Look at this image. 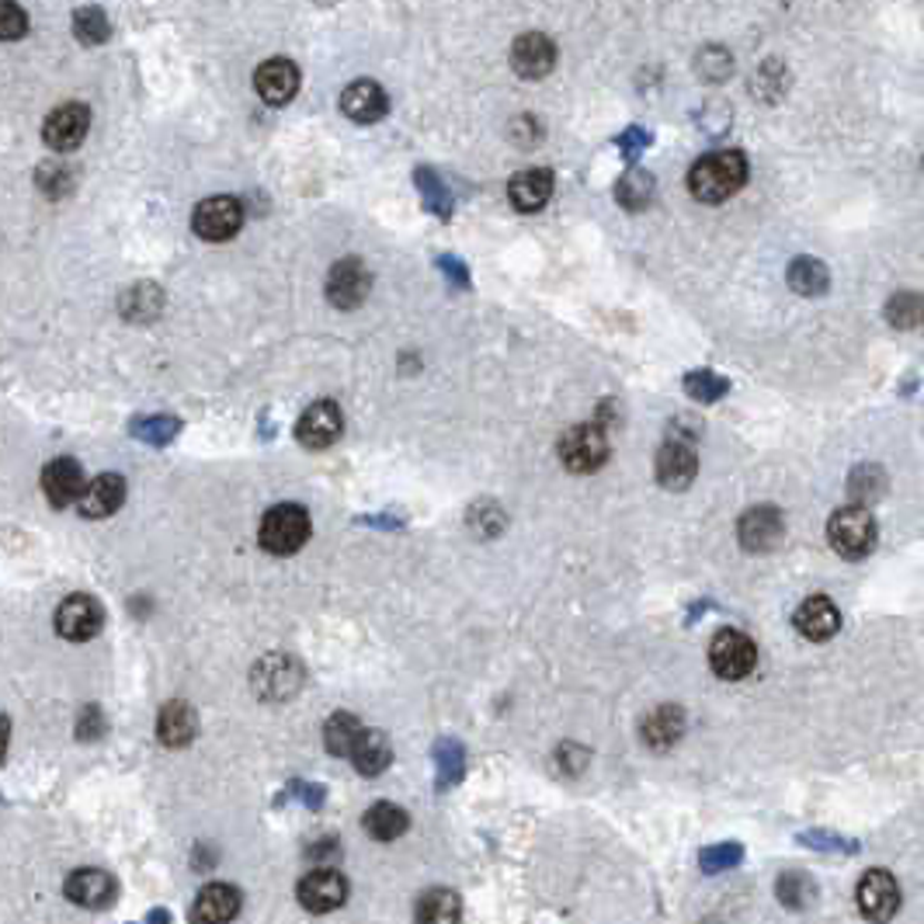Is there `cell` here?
<instances>
[{
  "label": "cell",
  "instance_id": "8d00e7d4",
  "mask_svg": "<svg viewBox=\"0 0 924 924\" xmlns=\"http://www.w3.org/2000/svg\"><path fill=\"white\" fill-rule=\"evenodd\" d=\"M181 431V421L178 418H143V421H135L132 424V434L135 439H143L150 445H168L174 434Z\"/></svg>",
  "mask_w": 924,
  "mask_h": 924
},
{
  "label": "cell",
  "instance_id": "d4e9b609",
  "mask_svg": "<svg viewBox=\"0 0 924 924\" xmlns=\"http://www.w3.org/2000/svg\"><path fill=\"white\" fill-rule=\"evenodd\" d=\"M195 730H199V716L188 702H168L157 716V737L164 741L168 747L188 744L195 737Z\"/></svg>",
  "mask_w": 924,
  "mask_h": 924
},
{
  "label": "cell",
  "instance_id": "cb8c5ba5",
  "mask_svg": "<svg viewBox=\"0 0 924 924\" xmlns=\"http://www.w3.org/2000/svg\"><path fill=\"white\" fill-rule=\"evenodd\" d=\"M125 501V480L119 473H104L98 480L88 483L84 498H80V514H88V519H108V514H116Z\"/></svg>",
  "mask_w": 924,
  "mask_h": 924
},
{
  "label": "cell",
  "instance_id": "ba28073f",
  "mask_svg": "<svg viewBox=\"0 0 924 924\" xmlns=\"http://www.w3.org/2000/svg\"><path fill=\"white\" fill-rule=\"evenodd\" d=\"M101 626H104V612L91 594H70L57 609V630L63 640L84 643V640L98 636Z\"/></svg>",
  "mask_w": 924,
  "mask_h": 924
},
{
  "label": "cell",
  "instance_id": "44dd1931",
  "mask_svg": "<svg viewBox=\"0 0 924 924\" xmlns=\"http://www.w3.org/2000/svg\"><path fill=\"white\" fill-rule=\"evenodd\" d=\"M796 630L806 636V640H831L837 630H841V612H837V605L831 602V597H824V594H813V597H806V602L796 609Z\"/></svg>",
  "mask_w": 924,
  "mask_h": 924
},
{
  "label": "cell",
  "instance_id": "52a82bcc",
  "mask_svg": "<svg viewBox=\"0 0 924 924\" xmlns=\"http://www.w3.org/2000/svg\"><path fill=\"white\" fill-rule=\"evenodd\" d=\"M858 911L868 917V921H890L896 914V907H901V886H896V880L890 873H883V868H868V873L858 880Z\"/></svg>",
  "mask_w": 924,
  "mask_h": 924
},
{
  "label": "cell",
  "instance_id": "8fae6325",
  "mask_svg": "<svg viewBox=\"0 0 924 924\" xmlns=\"http://www.w3.org/2000/svg\"><path fill=\"white\" fill-rule=\"evenodd\" d=\"M91 129V112H88V104H60L57 112H52L42 125V140L52 147V150H77L80 143H84V135Z\"/></svg>",
  "mask_w": 924,
  "mask_h": 924
},
{
  "label": "cell",
  "instance_id": "bcb514c9",
  "mask_svg": "<svg viewBox=\"0 0 924 924\" xmlns=\"http://www.w3.org/2000/svg\"><path fill=\"white\" fill-rule=\"evenodd\" d=\"M101 730H104V723H101V713H98V710H94V705H91V710H88L84 716H80V720H77V737H84V741H91V737H98V733H101Z\"/></svg>",
  "mask_w": 924,
  "mask_h": 924
},
{
  "label": "cell",
  "instance_id": "4316f807",
  "mask_svg": "<svg viewBox=\"0 0 924 924\" xmlns=\"http://www.w3.org/2000/svg\"><path fill=\"white\" fill-rule=\"evenodd\" d=\"M365 737V726L355 720V716H348V713H338L328 720V726H323V747H328L331 754L338 757H351L359 747V741Z\"/></svg>",
  "mask_w": 924,
  "mask_h": 924
},
{
  "label": "cell",
  "instance_id": "9c48e42d",
  "mask_svg": "<svg viewBox=\"0 0 924 924\" xmlns=\"http://www.w3.org/2000/svg\"><path fill=\"white\" fill-rule=\"evenodd\" d=\"M295 893H299V904H303L307 911L328 914V911H338L344 904L348 883H344V876L338 873V868H313V873H307L303 880H299Z\"/></svg>",
  "mask_w": 924,
  "mask_h": 924
},
{
  "label": "cell",
  "instance_id": "f6af8a7d",
  "mask_svg": "<svg viewBox=\"0 0 924 924\" xmlns=\"http://www.w3.org/2000/svg\"><path fill=\"white\" fill-rule=\"evenodd\" d=\"M741 858H744L741 845H716V848H705L699 862L705 873H720V868H733Z\"/></svg>",
  "mask_w": 924,
  "mask_h": 924
},
{
  "label": "cell",
  "instance_id": "4dcf8cb0",
  "mask_svg": "<svg viewBox=\"0 0 924 924\" xmlns=\"http://www.w3.org/2000/svg\"><path fill=\"white\" fill-rule=\"evenodd\" d=\"M615 199L622 209H630V212H640L650 205V199H654V178H650L643 168H633L619 178L615 184Z\"/></svg>",
  "mask_w": 924,
  "mask_h": 924
},
{
  "label": "cell",
  "instance_id": "ee69618b",
  "mask_svg": "<svg viewBox=\"0 0 924 924\" xmlns=\"http://www.w3.org/2000/svg\"><path fill=\"white\" fill-rule=\"evenodd\" d=\"M39 188L46 195H67L73 188V171H67L63 164H42L39 168Z\"/></svg>",
  "mask_w": 924,
  "mask_h": 924
},
{
  "label": "cell",
  "instance_id": "836d02e7",
  "mask_svg": "<svg viewBox=\"0 0 924 924\" xmlns=\"http://www.w3.org/2000/svg\"><path fill=\"white\" fill-rule=\"evenodd\" d=\"M886 320L896 331H914L924 323V295L917 292H896L886 303Z\"/></svg>",
  "mask_w": 924,
  "mask_h": 924
},
{
  "label": "cell",
  "instance_id": "f546056e",
  "mask_svg": "<svg viewBox=\"0 0 924 924\" xmlns=\"http://www.w3.org/2000/svg\"><path fill=\"white\" fill-rule=\"evenodd\" d=\"M406 827H411V821H406V813L396 803H375L365 813V831L375 841H396Z\"/></svg>",
  "mask_w": 924,
  "mask_h": 924
},
{
  "label": "cell",
  "instance_id": "30bf717a",
  "mask_svg": "<svg viewBox=\"0 0 924 924\" xmlns=\"http://www.w3.org/2000/svg\"><path fill=\"white\" fill-rule=\"evenodd\" d=\"M372 289V275L369 268L355 258H344L331 268L328 275V299L338 310H355L365 303V295Z\"/></svg>",
  "mask_w": 924,
  "mask_h": 924
},
{
  "label": "cell",
  "instance_id": "603a6c76",
  "mask_svg": "<svg viewBox=\"0 0 924 924\" xmlns=\"http://www.w3.org/2000/svg\"><path fill=\"white\" fill-rule=\"evenodd\" d=\"M508 195H511V205L519 212H535L553 199V174L546 168H532V171L514 174L511 184H508Z\"/></svg>",
  "mask_w": 924,
  "mask_h": 924
},
{
  "label": "cell",
  "instance_id": "74e56055",
  "mask_svg": "<svg viewBox=\"0 0 924 924\" xmlns=\"http://www.w3.org/2000/svg\"><path fill=\"white\" fill-rule=\"evenodd\" d=\"M414 181H418V188H421V195H424V205H428L431 212H439V215H442V220H445V215L452 212V199H449V188H445V184H442L439 178H434V174H431L428 168H421V171L414 174Z\"/></svg>",
  "mask_w": 924,
  "mask_h": 924
},
{
  "label": "cell",
  "instance_id": "3957f363",
  "mask_svg": "<svg viewBox=\"0 0 924 924\" xmlns=\"http://www.w3.org/2000/svg\"><path fill=\"white\" fill-rule=\"evenodd\" d=\"M261 546L275 556H289L307 546L310 539V514L299 504H279L261 519Z\"/></svg>",
  "mask_w": 924,
  "mask_h": 924
},
{
  "label": "cell",
  "instance_id": "5bb4252c",
  "mask_svg": "<svg viewBox=\"0 0 924 924\" xmlns=\"http://www.w3.org/2000/svg\"><path fill=\"white\" fill-rule=\"evenodd\" d=\"M84 470L73 459H52L42 470V494L52 508H70L84 498Z\"/></svg>",
  "mask_w": 924,
  "mask_h": 924
},
{
  "label": "cell",
  "instance_id": "d6986e66",
  "mask_svg": "<svg viewBox=\"0 0 924 924\" xmlns=\"http://www.w3.org/2000/svg\"><path fill=\"white\" fill-rule=\"evenodd\" d=\"M240 914V890L230 883H209L192 904L195 924H230Z\"/></svg>",
  "mask_w": 924,
  "mask_h": 924
},
{
  "label": "cell",
  "instance_id": "f35d334b",
  "mask_svg": "<svg viewBox=\"0 0 924 924\" xmlns=\"http://www.w3.org/2000/svg\"><path fill=\"white\" fill-rule=\"evenodd\" d=\"M685 390H689V396H695L699 403H716V400L726 393V379L716 375V372L699 369V372L685 375Z\"/></svg>",
  "mask_w": 924,
  "mask_h": 924
},
{
  "label": "cell",
  "instance_id": "60d3db41",
  "mask_svg": "<svg viewBox=\"0 0 924 924\" xmlns=\"http://www.w3.org/2000/svg\"><path fill=\"white\" fill-rule=\"evenodd\" d=\"M434 754H439V790H449L462 779V747L455 741H442Z\"/></svg>",
  "mask_w": 924,
  "mask_h": 924
},
{
  "label": "cell",
  "instance_id": "7bdbcfd3",
  "mask_svg": "<svg viewBox=\"0 0 924 924\" xmlns=\"http://www.w3.org/2000/svg\"><path fill=\"white\" fill-rule=\"evenodd\" d=\"M29 32V14H24L14 0H0V39L14 42Z\"/></svg>",
  "mask_w": 924,
  "mask_h": 924
},
{
  "label": "cell",
  "instance_id": "d6a6232c",
  "mask_svg": "<svg viewBox=\"0 0 924 924\" xmlns=\"http://www.w3.org/2000/svg\"><path fill=\"white\" fill-rule=\"evenodd\" d=\"M790 285L800 295H824L827 285H831V275L817 258H796L790 264Z\"/></svg>",
  "mask_w": 924,
  "mask_h": 924
},
{
  "label": "cell",
  "instance_id": "7402d4cb",
  "mask_svg": "<svg viewBox=\"0 0 924 924\" xmlns=\"http://www.w3.org/2000/svg\"><path fill=\"white\" fill-rule=\"evenodd\" d=\"M254 88L268 104H285L299 91V70L289 60H268L254 73Z\"/></svg>",
  "mask_w": 924,
  "mask_h": 924
},
{
  "label": "cell",
  "instance_id": "2e32d148",
  "mask_svg": "<svg viewBox=\"0 0 924 924\" xmlns=\"http://www.w3.org/2000/svg\"><path fill=\"white\" fill-rule=\"evenodd\" d=\"M699 473V455L685 439H671L657 452V483L667 491H685Z\"/></svg>",
  "mask_w": 924,
  "mask_h": 924
},
{
  "label": "cell",
  "instance_id": "ab89813d",
  "mask_svg": "<svg viewBox=\"0 0 924 924\" xmlns=\"http://www.w3.org/2000/svg\"><path fill=\"white\" fill-rule=\"evenodd\" d=\"M775 890H779V901H782L785 907H793V911L806 907L810 896H813V883H810L803 873H782Z\"/></svg>",
  "mask_w": 924,
  "mask_h": 924
},
{
  "label": "cell",
  "instance_id": "e0dca14e",
  "mask_svg": "<svg viewBox=\"0 0 924 924\" xmlns=\"http://www.w3.org/2000/svg\"><path fill=\"white\" fill-rule=\"evenodd\" d=\"M299 685H303V667H299L292 657H282V654L261 661L258 671H254V689L268 702H282V699L295 695Z\"/></svg>",
  "mask_w": 924,
  "mask_h": 924
},
{
  "label": "cell",
  "instance_id": "f1b7e54d",
  "mask_svg": "<svg viewBox=\"0 0 924 924\" xmlns=\"http://www.w3.org/2000/svg\"><path fill=\"white\" fill-rule=\"evenodd\" d=\"M462 904L452 890H428L418 901V924H459Z\"/></svg>",
  "mask_w": 924,
  "mask_h": 924
},
{
  "label": "cell",
  "instance_id": "ac0fdd59",
  "mask_svg": "<svg viewBox=\"0 0 924 924\" xmlns=\"http://www.w3.org/2000/svg\"><path fill=\"white\" fill-rule=\"evenodd\" d=\"M386 91L375 84V80H355V84H348L344 94H341V112L351 119V122H379L386 116Z\"/></svg>",
  "mask_w": 924,
  "mask_h": 924
},
{
  "label": "cell",
  "instance_id": "c3c4849f",
  "mask_svg": "<svg viewBox=\"0 0 924 924\" xmlns=\"http://www.w3.org/2000/svg\"><path fill=\"white\" fill-rule=\"evenodd\" d=\"M439 268L449 271V279H452L455 285H466V282H470V279H466V268H462L459 261H452V258H439Z\"/></svg>",
  "mask_w": 924,
  "mask_h": 924
},
{
  "label": "cell",
  "instance_id": "5b68a950",
  "mask_svg": "<svg viewBox=\"0 0 924 924\" xmlns=\"http://www.w3.org/2000/svg\"><path fill=\"white\" fill-rule=\"evenodd\" d=\"M757 664V646L751 636H744L741 630H723L713 636L710 646V667L726 677V682H741L747 677Z\"/></svg>",
  "mask_w": 924,
  "mask_h": 924
},
{
  "label": "cell",
  "instance_id": "ffe728a7",
  "mask_svg": "<svg viewBox=\"0 0 924 924\" xmlns=\"http://www.w3.org/2000/svg\"><path fill=\"white\" fill-rule=\"evenodd\" d=\"M67 896L77 907L101 911L116 901V880L101 873V868H80V873H73L67 880Z\"/></svg>",
  "mask_w": 924,
  "mask_h": 924
},
{
  "label": "cell",
  "instance_id": "7c38bea8",
  "mask_svg": "<svg viewBox=\"0 0 924 924\" xmlns=\"http://www.w3.org/2000/svg\"><path fill=\"white\" fill-rule=\"evenodd\" d=\"M341 428H344L341 406L331 403V400H320V403L307 406V414L299 418L295 439L303 442L307 449H328L341 439Z\"/></svg>",
  "mask_w": 924,
  "mask_h": 924
},
{
  "label": "cell",
  "instance_id": "83f0119b",
  "mask_svg": "<svg viewBox=\"0 0 924 924\" xmlns=\"http://www.w3.org/2000/svg\"><path fill=\"white\" fill-rule=\"evenodd\" d=\"M122 317L132 320V323H150L160 310H164V292H160L153 282H140V285H132L125 295H122Z\"/></svg>",
  "mask_w": 924,
  "mask_h": 924
},
{
  "label": "cell",
  "instance_id": "7dc6e473",
  "mask_svg": "<svg viewBox=\"0 0 924 924\" xmlns=\"http://www.w3.org/2000/svg\"><path fill=\"white\" fill-rule=\"evenodd\" d=\"M646 143H650V135H646V132H640V129H633V132L622 135V150H626V157H630V160H633V157H636Z\"/></svg>",
  "mask_w": 924,
  "mask_h": 924
},
{
  "label": "cell",
  "instance_id": "b9f144b4",
  "mask_svg": "<svg viewBox=\"0 0 924 924\" xmlns=\"http://www.w3.org/2000/svg\"><path fill=\"white\" fill-rule=\"evenodd\" d=\"M695 70L705 77V80H726L730 77V70H733V60H730V52L726 49H716V46H710V49H702L699 52V60H695Z\"/></svg>",
  "mask_w": 924,
  "mask_h": 924
},
{
  "label": "cell",
  "instance_id": "484cf974",
  "mask_svg": "<svg viewBox=\"0 0 924 924\" xmlns=\"http://www.w3.org/2000/svg\"><path fill=\"white\" fill-rule=\"evenodd\" d=\"M682 733H685V713L677 705H661L643 723V741L654 751H667L671 744L682 741Z\"/></svg>",
  "mask_w": 924,
  "mask_h": 924
},
{
  "label": "cell",
  "instance_id": "7a4b0ae2",
  "mask_svg": "<svg viewBox=\"0 0 924 924\" xmlns=\"http://www.w3.org/2000/svg\"><path fill=\"white\" fill-rule=\"evenodd\" d=\"M827 539H831V546L845 560H862V556L873 553V546H876V519L862 504L841 508V511L831 514Z\"/></svg>",
  "mask_w": 924,
  "mask_h": 924
},
{
  "label": "cell",
  "instance_id": "9a60e30c",
  "mask_svg": "<svg viewBox=\"0 0 924 924\" xmlns=\"http://www.w3.org/2000/svg\"><path fill=\"white\" fill-rule=\"evenodd\" d=\"M553 67H556V46L546 36L529 32V36L514 39V46H511V70L519 73V77L542 80Z\"/></svg>",
  "mask_w": 924,
  "mask_h": 924
},
{
  "label": "cell",
  "instance_id": "6da1fadb",
  "mask_svg": "<svg viewBox=\"0 0 924 924\" xmlns=\"http://www.w3.org/2000/svg\"><path fill=\"white\" fill-rule=\"evenodd\" d=\"M747 181V160L737 150H720L702 157L699 164L689 171V192L699 202H726L730 195H737Z\"/></svg>",
  "mask_w": 924,
  "mask_h": 924
},
{
  "label": "cell",
  "instance_id": "d590c367",
  "mask_svg": "<svg viewBox=\"0 0 924 924\" xmlns=\"http://www.w3.org/2000/svg\"><path fill=\"white\" fill-rule=\"evenodd\" d=\"M108 18H104V11H98V8H80L77 14H73V36L84 42V46H101L104 39H108Z\"/></svg>",
  "mask_w": 924,
  "mask_h": 924
},
{
  "label": "cell",
  "instance_id": "277c9868",
  "mask_svg": "<svg viewBox=\"0 0 924 924\" xmlns=\"http://www.w3.org/2000/svg\"><path fill=\"white\" fill-rule=\"evenodd\" d=\"M560 459L570 473H594L609 459V439L597 424H578L560 439Z\"/></svg>",
  "mask_w": 924,
  "mask_h": 924
},
{
  "label": "cell",
  "instance_id": "8992f818",
  "mask_svg": "<svg viewBox=\"0 0 924 924\" xmlns=\"http://www.w3.org/2000/svg\"><path fill=\"white\" fill-rule=\"evenodd\" d=\"M243 223V209L237 199L230 195H215V199H205L199 202V209L192 212V230L202 237V240H212V243H220V240H230Z\"/></svg>",
  "mask_w": 924,
  "mask_h": 924
},
{
  "label": "cell",
  "instance_id": "e575fe53",
  "mask_svg": "<svg viewBox=\"0 0 924 924\" xmlns=\"http://www.w3.org/2000/svg\"><path fill=\"white\" fill-rule=\"evenodd\" d=\"M848 491H852V498H855L862 508H868V504H873V501L886 491V476H883L880 466H858V470L852 473V480H848Z\"/></svg>",
  "mask_w": 924,
  "mask_h": 924
},
{
  "label": "cell",
  "instance_id": "4fadbf2b",
  "mask_svg": "<svg viewBox=\"0 0 924 924\" xmlns=\"http://www.w3.org/2000/svg\"><path fill=\"white\" fill-rule=\"evenodd\" d=\"M782 532H785V522H782L779 508H772V504L751 508L741 519V525H737L741 546L747 553H769V550H775L779 542H782Z\"/></svg>",
  "mask_w": 924,
  "mask_h": 924
},
{
  "label": "cell",
  "instance_id": "1f68e13d",
  "mask_svg": "<svg viewBox=\"0 0 924 924\" xmlns=\"http://www.w3.org/2000/svg\"><path fill=\"white\" fill-rule=\"evenodd\" d=\"M390 757H393V751H390L386 737L379 730H365V737L359 741L355 754H351V761H355V769L362 775H379L390 765Z\"/></svg>",
  "mask_w": 924,
  "mask_h": 924
}]
</instances>
